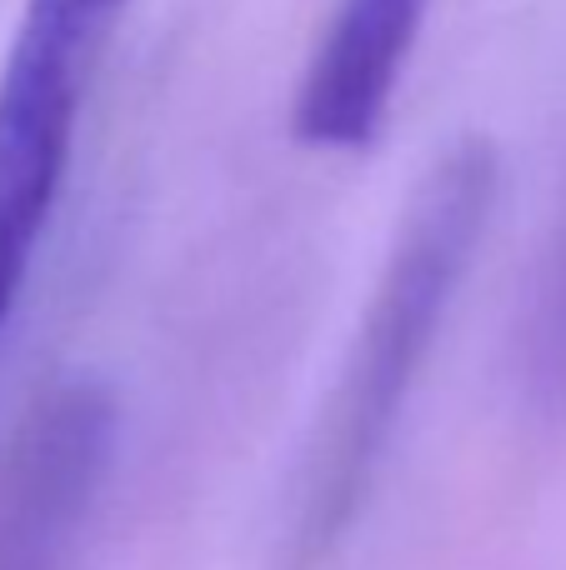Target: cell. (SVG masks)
Instances as JSON below:
<instances>
[{
  "label": "cell",
  "mask_w": 566,
  "mask_h": 570,
  "mask_svg": "<svg viewBox=\"0 0 566 570\" xmlns=\"http://www.w3.org/2000/svg\"><path fill=\"white\" fill-rule=\"evenodd\" d=\"M497 200L501 156L487 136H457L411 186L357 335L301 451L276 570H326L347 546L491 230Z\"/></svg>",
  "instance_id": "1"
},
{
  "label": "cell",
  "mask_w": 566,
  "mask_h": 570,
  "mask_svg": "<svg viewBox=\"0 0 566 570\" xmlns=\"http://www.w3.org/2000/svg\"><path fill=\"white\" fill-rule=\"evenodd\" d=\"M527 381H531V395L566 405V216L557 236H552V250L537 276V295H531Z\"/></svg>",
  "instance_id": "5"
},
{
  "label": "cell",
  "mask_w": 566,
  "mask_h": 570,
  "mask_svg": "<svg viewBox=\"0 0 566 570\" xmlns=\"http://www.w3.org/2000/svg\"><path fill=\"white\" fill-rule=\"evenodd\" d=\"M126 0H26L0 66V325L60 206L96 66Z\"/></svg>",
  "instance_id": "2"
},
{
  "label": "cell",
  "mask_w": 566,
  "mask_h": 570,
  "mask_svg": "<svg viewBox=\"0 0 566 570\" xmlns=\"http://www.w3.org/2000/svg\"><path fill=\"white\" fill-rule=\"evenodd\" d=\"M427 16L431 0H336L301 66L291 136L331 156L377 146Z\"/></svg>",
  "instance_id": "4"
},
{
  "label": "cell",
  "mask_w": 566,
  "mask_h": 570,
  "mask_svg": "<svg viewBox=\"0 0 566 570\" xmlns=\"http://www.w3.org/2000/svg\"><path fill=\"white\" fill-rule=\"evenodd\" d=\"M116 395L60 375L0 441V570H70L116 461Z\"/></svg>",
  "instance_id": "3"
}]
</instances>
